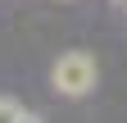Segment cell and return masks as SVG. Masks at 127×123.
<instances>
[{"instance_id":"obj_1","label":"cell","mask_w":127,"mask_h":123,"mask_svg":"<svg viewBox=\"0 0 127 123\" xmlns=\"http://www.w3.org/2000/svg\"><path fill=\"white\" fill-rule=\"evenodd\" d=\"M50 82L59 96H68V100H82L95 91V82H100V68H95V55L86 50H64L55 59V68H50Z\"/></svg>"},{"instance_id":"obj_2","label":"cell","mask_w":127,"mask_h":123,"mask_svg":"<svg viewBox=\"0 0 127 123\" xmlns=\"http://www.w3.org/2000/svg\"><path fill=\"white\" fill-rule=\"evenodd\" d=\"M18 110H23L18 100H9V96H0V123H14V119H18Z\"/></svg>"},{"instance_id":"obj_3","label":"cell","mask_w":127,"mask_h":123,"mask_svg":"<svg viewBox=\"0 0 127 123\" xmlns=\"http://www.w3.org/2000/svg\"><path fill=\"white\" fill-rule=\"evenodd\" d=\"M14 123H41V119L32 114V110H18V119H14Z\"/></svg>"},{"instance_id":"obj_4","label":"cell","mask_w":127,"mask_h":123,"mask_svg":"<svg viewBox=\"0 0 127 123\" xmlns=\"http://www.w3.org/2000/svg\"><path fill=\"white\" fill-rule=\"evenodd\" d=\"M114 5H118V9H127V0H114Z\"/></svg>"},{"instance_id":"obj_5","label":"cell","mask_w":127,"mask_h":123,"mask_svg":"<svg viewBox=\"0 0 127 123\" xmlns=\"http://www.w3.org/2000/svg\"><path fill=\"white\" fill-rule=\"evenodd\" d=\"M123 14H127V9H123Z\"/></svg>"}]
</instances>
